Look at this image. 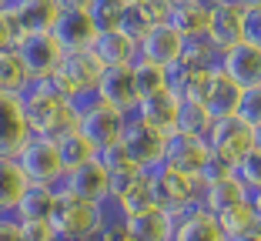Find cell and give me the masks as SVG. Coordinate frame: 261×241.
Returning <instances> with one entry per match:
<instances>
[{"instance_id":"obj_22","label":"cell","mask_w":261,"mask_h":241,"mask_svg":"<svg viewBox=\"0 0 261 241\" xmlns=\"http://www.w3.org/2000/svg\"><path fill=\"white\" fill-rule=\"evenodd\" d=\"M134 117H138L141 124H147L151 131H158V134L168 138V134L177 131V97L171 91L144 97V101L138 104V111H134Z\"/></svg>"},{"instance_id":"obj_50","label":"cell","mask_w":261,"mask_h":241,"mask_svg":"<svg viewBox=\"0 0 261 241\" xmlns=\"http://www.w3.org/2000/svg\"><path fill=\"white\" fill-rule=\"evenodd\" d=\"M168 4H191V0H168Z\"/></svg>"},{"instance_id":"obj_2","label":"cell","mask_w":261,"mask_h":241,"mask_svg":"<svg viewBox=\"0 0 261 241\" xmlns=\"http://www.w3.org/2000/svg\"><path fill=\"white\" fill-rule=\"evenodd\" d=\"M108 218V201L104 204H91L81 198L67 195L57 188V204L50 211V225H54L57 238H70V241H91L100 231Z\"/></svg>"},{"instance_id":"obj_38","label":"cell","mask_w":261,"mask_h":241,"mask_svg":"<svg viewBox=\"0 0 261 241\" xmlns=\"http://www.w3.org/2000/svg\"><path fill=\"white\" fill-rule=\"evenodd\" d=\"M91 241H130L127 228H124V218L114 211V204L108 201V218H104V225H100V231L94 234Z\"/></svg>"},{"instance_id":"obj_29","label":"cell","mask_w":261,"mask_h":241,"mask_svg":"<svg viewBox=\"0 0 261 241\" xmlns=\"http://www.w3.org/2000/svg\"><path fill=\"white\" fill-rule=\"evenodd\" d=\"M31 181L23 178L20 164L14 157H0V215H14L17 201L23 198Z\"/></svg>"},{"instance_id":"obj_48","label":"cell","mask_w":261,"mask_h":241,"mask_svg":"<svg viewBox=\"0 0 261 241\" xmlns=\"http://www.w3.org/2000/svg\"><path fill=\"white\" fill-rule=\"evenodd\" d=\"M254 148H258V151H261V124H258V127H254Z\"/></svg>"},{"instance_id":"obj_24","label":"cell","mask_w":261,"mask_h":241,"mask_svg":"<svg viewBox=\"0 0 261 241\" xmlns=\"http://www.w3.org/2000/svg\"><path fill=\"white\" fill-rule=\"evenodd\" d=\"M168 23L174 27L181 37L194 40L207 34V23H211V0H191V4H171Z\"/></svg>"},{"instance_id":"obj_32","label":"cell","mask_w":261,"mask_h":241,"mask_svg":"<svg viewBox=\"0 0 261 241\" xmlns=\"http://www.w3.org/2000/svg\"><path fill=\"white\" fill-rule=\"evenodd\" d=\"M130 70H134V87H138V97H141V101L168 91V67L138 57V61L130 64Z\"/></svg>"},{"instance_id":"obj_8","label":"cell","mask_w":261,"mask_h":241,"mask_svg":"<svg viewBox=\"0 0 261 241\" xmlns=\"http://www.w3.org/2000/svg\"><path fill=\"white\" fill-rule=\"evenodd\" d=\"M17 57L23 61L31 81H47L54 77V70L64 61V47L57 44V37L50 31H37V34H23L20 44H17Z\"/></svg>"},{"instance_id":"obj_42","label":"cell","mask_w":261,"mask_h":241,"mask_svg":"<svg viewBox=\"0 0 261 241\" xmlns=\"http://www.w3.org/2000/svg\"><path fill=\"white\" fill-rule=\"evenodd\" d=\"M20 238L23 241H57V231H54L50 221H23Z\"/></svg>"},{"instance_id":"obj_12","label":"cell","mask_w":261,"mask_h":241,"mask_svg":"<svg viewBox=\"0 0 261 241\" xmlns=\"http://www.w3.org/2000/svg\"><path fill=\"white\" fill-rule=\"evenodd\" d=\"M207 37L218 50L234 47L245 40V7L238 0H211V23H207Z\"/></svg>"},{"instance_id":"obj_21","label":"cell","mask_w":261,"mask_h":241,"mask_svg":"<svg viewBox=\"0 0 261 241\" xmlns=\"http://www.w3.org/2000/svg\"><path fill=\"white\" fill-rule=\"evenodd\" d=\"M7 10L14 14L20 34H37V31H54L61 7L57 0H10Z\"/></svg>"},{"instance_id":"obj_46","label":"cell","mask_w":261,"mask_h":241,"mask_svg":"<svg viewBox=\"0 0 261 241\" xmlns=\"http://www.w3.org/2000/svg\"><path fill=\"white\" fill-rule=\"evenodd\" d=\"M228 241H261V228L258 231H248V234H234V238H228Z\"/></svg>"},{"instance_id":"obj_41","label":"cell","mask_w":261,"mask_h":241,"mask_svg":"<svg viewBox=\"0 0 261 241\" xmlns=\"http://www.w3.org/2000/svg\"><path fill=\"white\" fill-rule=\"evenodd\" d=\"M228 174H234V168H231V164H224L221 157H215L211 151H207V161L201 164V171H198V181H201V188H204V184H211V181H221V178H228Z\"/></svg>"},{"instance_id":"obj_9","label":"cell","mask_w":261,"mask_h":241,"mask_svg":"<svg viewBox=\"0 0 261 241\" xmlns=\"http://www.w3.org/2000/svg\"><path fill=\"white\" fill-rule=\"evenodd\" d=\"M207 151L215 157H221L224 164H234L254 148V127L245 124L241 117H224V121H215L211 131H207Z\"/></svg>"},{"instance_id":"obj_16","label":"cell","mask_w":261,"mask_h":241,"mask_svg":"<svg viewBox=\"0 0 261 241\" xmlns=\"http://www.w3.org/2000/svg\"><path fill=\"white\" fill-rule=\"evenodd\" d=\"M138 57L161 64V67H174V64L185 57V37H181L171 23H158V27H151V31L138 40Z\"/></svg>"},{"instance_id":"obj_35","label":"cell","mask_w":261,"mask_h":241,"mask_svg":"<svg viewBox=\"0 0 261 241\" xmlns=\"http://www.w3.org/2000/svg\"><path fill=\"white\" fill-rule=\"evenodd\" d=\"M211 114L204 111L201 101H177V131L181 134H194V138H207L211 131Z\"/></svg>"},{"instance_id":"obj_52","label":"cell","mask_w":261,"mask_h":241,"mask_svg":"<svg viewBox=\"0 0 261 241\" xmlns=\"http://www.w3.org/2000/svg\"><path fill=\"white\" fill-rule=\"evenodd\" d=\"M57 241H70V238H57Z\"/></svg>"},{"instance_id":"obj_4","label":"cell","mask_w":261,"mask_h":241,"mask_svg":"<svg viewBox=\"0 0 261 241\" xmlns=\"http://www.w3.org/2000/svg\"><path fill=\"white\" fill-rule=\"evenodd\" d=\"M127 117L130 114H124V111L97 101V97H91V101L77 104V131L84 134V138L94 144V151L100 154L104 148H114L117 141H121Z\"/></svg>"},{"instance_id":"obj_7","label":"cell","mask_w":261,"mask_h":241,"mask_svg":"<svg viewBox=\"0 0 261 241\" xmlns=\"http://www.w3.org/2000/svg\"><path fill=\"white\" fill-rule=\"evenodd\" d=\"M164 141H168L164 134L151 131L147 124H141L138 117L130 114L117 144H121V151L127 154V161L134 164V168L154 171V168H161V161H164Z\"/></svg>"},{"instance_id":"obj_14","label":"cell","mask_w":261,"mask_h":241,"mask_svg":"<svg viewBox=\"0 0 261 241\" xmlns=\"http://www.w3.org/2000/svg\"><path fill=\"white\" fill-rule=\"evenodd\" d=\"M207 161V141L204 138H194V134H168V141H164V168H171V171H181V174H191V178H198L201 164Z\"/></svg>"},{"instance_id":"obj_33","label":"cell","mask_w":261,"mask_h":241,"mask_svg":"<svg viewBox=\"0 0 261 241\" xmlns=\"http://www.w3.org/2000/svg\"><path fill=\"white\" fill-rule=\"evenodd\" d=\"M218 225H221V231L228 234V238H234V234H248V231H258V218H254V211H251V201H238V204H231V208L218 211L215 215Z\"/></svg>"},{"instance_id":"obj_37","label":"cell","mask_w":261,"mask_h":241,"mask_svg":"<svg viewBox=\"0 0 261 241\" xmlns=\"http://www.w3.org/2000/svg\"><path fill=\"white\" fill-rule=\"evenodd\" d=\"M234 178L248 188V195H251V191H261V151L258 148H251L234 164Z\"/></svg>"},{"instance_id":"obj_44","label":"cell","mask_w":261,"mask_h":241,"mask_svg":"<svg viewBox=\"0 0 261 241\" xmlns=\"http://www.w3.org/2000/svg\"><path fill=\"white\" fill-rule=\"evenodd\" d=\"M0 241H23L20 238V225L10 215H0Z\"/></svg>"},{"instance_id":"obj_19","label":"cell","mask_w":261,"mask_h":241,"mask_svg":"<svg viewBox=\"0 0 261 241\" xmlns=\"http://www.w3.org/2000/svg\"><path fill=\"white\" fill-rule=\"evenodd\" d=\"M31 141V127L23 117L20 97H0V157H17Z\"/></svg>"},{"instance_id":"obj_45","label":"cell","mask_w":261,"mask_h":241,"mask_svg":"<svg viewBox=\"0 0 261 241\" xmlns=\"http://www.w3.org/2000/svg\"><path fill=\"white\" fill-rule=\"evenodd\" d=\"M248 201H251V211H254V218H258V228H261V191H251V195H248Z\"/></svg>"},{"instance_id":"obj_10","label":"cell","mask_w":261,"mask_h":241,"mask_svg":"<svg viewBox=\"0 0 261 241\" xmlns=\"http://www.w3.org/2000/svg\"><path fill=\"white\" fill-rule=\"evenodd\" d=\"M218 70L224 77H231L238 87H245V91L248 87H261V47L248 44V40L224 47L221 57H218Z\"/></svg>"},{"instance_id":"obj_1","label":"cell","mask_w":261,"mask_h":241,"mask_svg":"<svg viewBox=\"0 0 261 241\" xmlns=\"http://www.w3.org/2000/svg\"><path fill=\"white\" fill-rule=\"evenodd\" d=\"M20 108L27 117V127H31V138L61 141L64 134L77 131V104L57 94L50 81H37L27 87V94L20 97Z\"/></svg>"},{"instance_id":"obj_28","label":"cell","mask_w":261,"mask_h":241,"mask_svg":"<svg viewBox=\"0 0 261 241\" xmlns=\"http://www.w3.org/2000/svg\"><path fill=\"white\" fill-rule=\"evenodd\" d=\"M245 198H248V188L241 184V181L234 178V174H228V178L211 181V184L201 188V208L211 211V215H218V211L231 208V204L245 201Z\"/></svg>"},{"instance_id":"obj_47","label":"cell","mask_w":261,"mask_h":241,"mask_svg":"<svg viewBox=\"0 0 261 241\" xmlns=\"http://www.w3.org/2000/svg\"><path fill=\"white\" fill-rule=\"evenodd\" d=\"M245 10H261V0H238Z\"/></svg>"},{"instance_id":"obj_6","label":"cell","mask_w":261,"mask_h":241,"mask_svg":"<svg viewBox=\"0 0 261 241\" xmlns=\"http://www.w3.org/2000/svg\"><path fill=\"white\" fill-rule=\"evenodd\" d=\"M14 161L20 164L23 178L31 181V184L61 188L64 174H67L64 171V161H61V151H57V141H47V138H31Z\"/></svg>"},{"instance_id":"obj_34","label":"cell","mask_w":261,"mask_h":241,"mask_svg":"<svg viewBox=\"0 0 261 241\" xmlns=\"http://www.w3.org/2000/svg\"><path fill=\"white\" fill-rule=\"evenodd\" d=\"M57 151H61L64 171H74V168H81V164H87V161H94V157H97L94 144H91V141H87L81 131L64 134V138L57 141Z\"/></svg>"},{"instance_id":"obj_15","label":"cell","mask_w":261,"mask_h":241,"mask_svg":"<svg viewBox=\"0 0 261 241\" xmlns=\"http://www.w3.org/2000/svg\"><path fill=\"white\" fill-rule=\"evenodd\" d=\"M94 97L104 101V104H111V108H117V111H124V114H134L138 104H141L138 87H134V70H130V67H108V70H100V81H97Z\"/></svg>"},{"instance_id":"obj_3","label":"cell","mask_w":261,"mask_h":241,"mask_svg":"<svg viewBox=\"0 0 261 241\" xmlns=\"http://www.w3.org/2000/svg\"><path fill=\"white\" fill-rule=\"evenodd\" d=\"M151 178V195L154 204L161 211H168L171 218H181L188 211L201 208V181L191 178V174H181V171H171V168H154L147 171Z\"/></svg>"},{"instance_id":"obj_25","label":"cell","mask_w":261,"mask_h":241,"mask_svg":"<svg viewBox=\"0 0 261 241\" xmlns=\"http://www.w3.org/2000/svg\"><path fill=\"white\" fill-rule=\"evenodd\" d=\"M171 241H228V234L221 231V225L211 211L194 208L174 221V238Z\"/></svg>"},{"instance_id":"obj_36","label":"cell","mask_w":261,"mask_h":241,"mask_svg":"<svg viewBox=\"0 0 261 241\" xmlns=\"http://www.w3.org/2000/svg\"><path fill=\"white\" fill-rule=\"evenodd\" d=\"M124 10H127L124 0H91L87 4V14L94 17L97 31H117L124 20Z\"/></svg>"},{"instance_id":"obj_40","label":"cell","mask_w":261,"mask_h":241,"mask_svg":"<svg viewBox=\"0 0 261 241\" xmlns=\"http://www.w3.org/2000/svg\"><path fill=\"white\" fill-rule=\"evenodd\" d=\"M20 27H17L14 14H10L7 7H0V54L4 50H17V44H20Z\"/></svg>"},{"instance_id":"obj_5","label":"cell","mask_w":261,"mask_h":241,"mask_svg":"<svg viewBox=\"0 0 261 241\" xmlns=\"http://www.w3.org/2000/svg\"><path fill=\"white\" fill-rule=\"evenodd\" d=\"M100 64L94 61L91 50H81V54H64L61 67L54 70V77H47L54 84L57 94H64L67 101L81 104V101H91L94 91H97V81H100Z\"/></svg>"},{"instance_id":"obj_23","label":"cell","mask_w":261,"mask_h":241,"mask_svg":"<svg viewBox=\"0 0 261 241\" xmlns=\"http://www.w3.org/2000/svg\"><path fill=\"white\" fill-rule=\"evenodd\" d=\"M174 221L168 211H161L158 204L147 211H138V215H130L124 218V228H127L130 241H171L174 238Z\"/></svg>"},{"instance_id":"obj_51","label":"cell","mask_w":261,"mask_h":241,"mask_svg":"<svg viewBox=\"0 0 261 241\" xmlns=\"http://www.w3.org/2000/svg\"><path fill=\"white\" fill-rule=\"evenodd\" d=\"M7 4H10V0H0V7H7Z\"/></svg>"},{"instance_id":"obj_30","label":"cell","mask_w":261,"mask_h":241,"mask_svg":"<svg viewBox=\"0 0 261 241\" xmlns=\"http://www.w3.org/2000/svg\"><path fill=\"white\" fill-rule=\"evenodd\" d=\"M31 74L17 57V50H4L0 54V97H23L31 87Z\"/></svg>"},{"instance_id":"obj_18","label":"cell","mask_w":261,"mask_h":241,"mask_svg":"<svg viewBox=\"0 0 261 241\" xmlns=\"http://www.w3.org/2000/svg\"><path fill=\"white\" fill-rule=\"evenodd\" d=\"M211 70H218V67L185 54L174 67H168V91L174 94L177 101H198L207 77H211Z\"/></svg>"},{"instance_id":"obj_31","label":"cell","mask_w":261,"mask_h":241,"mask_svg":"<svg viewBox=\"0 0 261 241\" xmlns=\"http://www.w3.org/2000/svg\"><path fill=\"white\" fill-rule=\"evenodd\" d=\"M111 204H114V211L121 215V218H130V215H138V211L154 208L151 178H147V174H141L138 181H130V184L124 188V191H117V195L111 198Z\"/></svg>"},{"instance_id":"obj_11","label":"cell","mask_w":261,"mask_h":241,"mask_svg":"<svg viewBox=\"0 0 261 241\" xmlns=\"http://www.w3.org/2000/svg\"><path fill=\"white\" fill-rule=\"evenodd\" d=\"M61 191L81 198V201L104 204L111 198V178H108V171H104V164L94 157V161H87V164H81V168H74V171L64 174Z\"/></svg>"},{"instance_id":"obj_49","label":"cell","mask_w":261,"mask_h":241,"mask_svg":"<svg viewBox=\"0 0 261 241\" xmlns=\"http://www.w3.org/2000/svg\"><path fill=\"white\" fill-rule=\"evenodd\" d=\"M124 4H127V7H138V4H147V0H124Z\"/></svg>"},{"instance_id":"obj_17","label":"cell","mask_w":261,"mask_h":241,"mask_svg":"<svg viewBox=\"0 0 261 241\" xmlns=\"http://www.w3.org/2000/svg\"><path fill=\"white\" fill-rule=\"evenodd\" d=\"M241 94H245V87H238L231 77H224L221 70H211V77H207V84H204L198 101L204 104L211 121H224V117H238Z\"/></svg>"},{"instance_id":"obj_39","label":"cell","mask_w":261,"mask_h":241,"mask_svg":"<svg viewBox=\"0 0 261 241\" xmlns=\"http://www.w3.org/2000/svg\"><path fill=\"white\" fill-rule=\"evenodd\" d=\"M238 117L245 121V124H251V127L261 124V87H248V91L241 94Z\"/></svg>"},{"instance_id":"obj_13","label":"cell","mask_w":261,"mask_h":241,"mask_svg":"<svg viewBox=\"0 0 261 241\" xmlns=\"http://www.w3.org/2000/svg\"><path fill=\"white\" fill-rule=\"evenodd\" d=\"M57 44L64 47V54H81V50H91L94 40H97V23L87 10H61L54 31Z\"/></svg>"},{"instance_id":"obj_27","label":"cell","mask_w":261,"mask_h":241,"mask_svg":"<svg viewBox=\"0 0 261 241\" xmlns=\"http://www.w3.org/2000/svg\"><path fill=\"white\" fill-rule=\"evenodd\" d=\"M54 204H57V188L27 184V191H23V198L17 201V208H14L10 218H14L17 225H23V221H50Z\"/></svg>"},{"instance_id":"obj_20","label":"cell","mask_w":261,"mask_h":241,"mask_svg":"<svg viewBox=\"0 0 261 241\" xmlns=\"http://www.w3.org/2000/svg\"><path fill=\"white\" fill-rule=\"evenodd\" d=\"M94 61L100 67H130V64L138 61V40H130L124 31H100L97 40L91 47Z\"/></svg>"},{"instance_id":"obj_43","label":"cell","mask_w":261,"mask_h":241,"mask_svg":"<svg viewBox=\"0 0 261 241\" xmlns=\"http://www.w3.org/2000/svg\"><path fill=\"white\" fill-rule=\"evenodd\" d=\"M245 40L261 47V10H245Z\"/></svg>"},{"instance_id":"obj_26","label":"cell","mask_w":261,"mask_h":241,"mask_svg":"<svg viewBox=\"0 0 261 241\" xmlns=\"http://www.w3.org/2000/svg\"><path fill=\"white\" fill-rule=\"evenodd\" d=\"M168 14H171V4L168 0H147V4H138V7H127L124 10V20L117 31H124L130 40H141L151 27L158 23H168Z\"/></svg>"}]
</instances>
